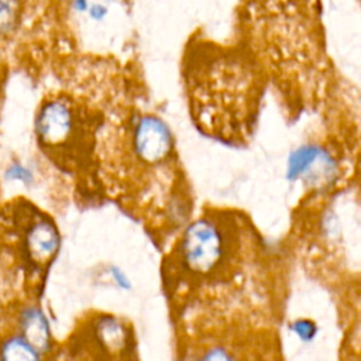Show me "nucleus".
Here are the masks:
<instances>
[{
  "instance_id": "obj_1",
  "label": "nucleus",
  "mask_w": 361,
  "mask_h": 361,
  "mask_svg": "<svg viewBox=\"0 0 361 361\" xmlns=\"http://www.w3.org/2000/svg\"><path fill=\"white\" fill-rule=\"evenodd\" d=\"M265 250L252 223L233 209L212 207L188 220L165 259V285L178 314L265 306Z\"/></svg>"
},
{
  "instance_id": "obj_2",
  "label": "nucleus",
  "mask_w": 361,
  "mask_h": 361,
  "mask_svg": "<svg viewBox=\"0 0 361 361\" xmlns=\"http://www.w3.org/2000/svg\"><path fill=\"white\" fill-rule=\"evenodd\" d=\"M80 127L78 106L62 94L44 100L34 121L37 140L47 149L68 147L79 135Z\"/></svg>"
},
{
  "instance_id": "obj_3",
  "label": "nucleus",
  "mask_w": 361,
  "mask_h": 361,
  "mask_svg": "<svg viewBox=\"0 0 361 361\" xmlns=\"http://www.w3.org/2000/svg\"><path fill=\"white\" fill-rule=\"evenodd\" d=\"M27 255L34 264L45 265L59 251L61 234L58 226L52 219L45 216L34 219L24 231L23 237Z\"/></svg>"
},
{
  "instance_id": "obj_4",
  "label": "nucleus",
  "mask_w": 361,
  "mask_h": 361,
  "mask_svg": "<svg viewBox=\"0 0 361 361\" xmlns=\"http://www.w3.org/2000/svg\"><path fill=\"white\" fill-rule=\"evenodd\" d=\"M17 333L45 355L52 347V327L47 313L38 305L24 306L17 316Z\"/></svg>"
},
{
  "instance_id": "obj_5",
  "label": "nucleus",
  "mask_w": 361,
  "mask_h": 361,
  "mask_svg": "<svg viewBox=\"0 0 361 361\" xmlns=\"http://www.w3.org/2000/svg\"><path fill=\"white\" fill-rule=\"evenodd\" d=\"M350 303L344 312L341 361H361V290L354 293Z\"/></svg>"
},
{
  "instance_id": "obj_6",
  "label": "nucleus",
  "mask_w": 361,
  "mask_h": 361,
  "mask_svg": "<svg viewBox=\"0 0 361 361\" xmlns=\"http://www.w3.org/2000/svg\"><path fill=\"white\" fill-rule=\"evenodd\" d=\"M42 355L18 333L4 337L0 343V361H42Z\"/></svg>"
},
{
  "instance_id": "obj_7",
  "label": "nucleus",
  "mask_w": 361,
  "mask_h": 361,
  "mask_svg": "<svg viewBox=\"0 0 361 361\" xmlns=\"http://www.w3.org/2000/svg\"><path fill=\"white\" fill-rule=\"evenodd\" d=\"M21 10V0H0V39L14 32Z\"/></svg>"
},
{
  "instance_id": "obj_8",
  "label": "nucleus",
  "mask_w": 361,
  "mask_h": 361,
  "mask_svg": "<svg viewBox=\"0 0 361 361\" xmlns=\"http://www.w3.org/2000/svg\"><path fill=\"white\" fill-rule=\"evenodd\" d=\"M4 179L10 183H17L24 188H30L34 183L35 176L30 166L21 162H11L4 169Z\"/></svg>"
},
{
  "instance_id": "obj_9",
  "label": "nucleus",
  "mask_w": 361,
  "mask_h": 361,
  "mask_svg": "<svg viewBox=\"0 0 361 361\" xmlns=\"http://www.w3.org/2000/svg\"><path fill=\"white\" fill-rule=\"evenodd\" d=\"M107 274L111 278V281H114V283L121 288V289H130L131 283H130V279L127 278V275L123 272L121 268L116 267V265H110L109 269H107Z\"/></svg>"
}]
</instances>
